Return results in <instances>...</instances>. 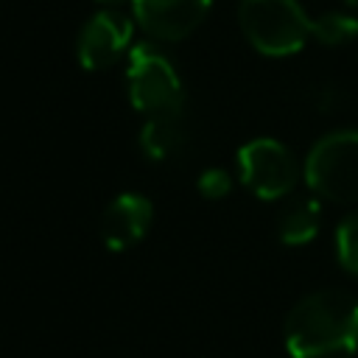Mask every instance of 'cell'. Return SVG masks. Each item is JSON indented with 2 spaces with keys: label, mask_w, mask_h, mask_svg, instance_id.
<instances>
[{
  "label": "cell",
  "mask_w": 358,
  "mask_h": 358,
  "mask_svg": "<svg viewBox=\"0 0 358 358\" xmlns=\"http://www.w3.org/2000/svg\"><path fill=\"white\" fill-rule=\"evenodd\" d=\"M291 358H352L358 352V299L324 288L299 299L285 316Z\"/></svg>",
  "instance_id": "6da1fadb"
},
{
  "label": "cell",
  "mask_w": 358,
  "mask_h": 358,
  "mask_svg": "<svg viewBox=\"0 0 358 358\" xmlns=\"http://www.w3.org/2000/svg\"><path fill=\"white\" fill-rule=\"evenodd\" d=\"M238 22L249 45L263 56H291L310 39L313 20L296 0H241Z\"/></svg>",
  "instance_id": "7a4b0ae2"
},
{
  "label": "cell",
  "mask_w": 358,
  "mask_h": 358,
  "mask_svg": "<svg viewBox=\"0 0 358 358\" xmlns=\"http://www.w3.org/2000/svg\"><path fill=\"white\" fill-rule=\"evenodd\" d=\"M305 182L336 204L358 201V129H338L313 143L305 157Z\"/></svg>",
  "instance_id": "3957f363"
},
{
  "label": "cell",
  "mask_w": 358,
  "mask_h": 358,
  "mask_svg": "<svg viewBox=\"0 0 358 358\" xmlns=\"http://www.w3.org/2000/svg\"><path fill=\"white\" fill-rule=\"evenodd\" d=\"M129 101L145 117L151 115H182V81L173 64L154 48L137 45L129 53L126 67Z\"/></svg>",
  "instance_id": "277c9868"
},
{
  "label": "cell",
  "mask_w": 358,
  "mask_h": 358,
  "mask_svg": "<svg viewBox=\"0 0 358 358\" xmlns=\"http://www.w3.org/2000/svg\"><path fill=\"white\" fill-rule=\"evenodd\" d=\"M238 171H241L243 185L257 199H268V201L291 193L299 179L296 157L288 151V145L271 137H257L241 145Z\"/></svg>",
  "instance_id": "5b68a950"
},
{
  "label": "cell",
  "mask_w": 358,
  "mask_h": 358,
  "mask_svg": "<svg viewBox=\"0 0 358 358\" xmlns=\"http://www.w3.org/2000/svg\"><path fill=\"white\" fill-rule=\"evenodd\" d=\"M131 42V17L123 11H98L78 34V62L84 70L115 64Z\"/></svg>",
  "instance_id": "8992f818"
},
{
  "label": "cell",
  "mask_w": 358,
  "mask_h": 358,
  "mask_svg": "<svg viewBox=\"0 0 358 358\" xmlns=\"http://www.w3.org/2000/svg\"><path fill=\"white\" fill-rule=\"evenodd\" d=\"M213 0H131L143 31L157 39H185L207 17Z\"/></svg>",
  "instance_id": "52a82bcc"
},
{
  "label": "cell",
  "mask_w": 358,
  "mask_h": 358,
  "mask_svg": "<svg viewBox=\"0 0 358 358\" xmlns=\"http://www.w3.org/2000/svg\"><path fill=\"white\" fill-rule=\"evenodd\" d=\"M151 221H154L151 201L137 193H123L106 207V213L101 218V238H103L106 249L123 252V249L134 246L137 241H143Z\"/></svg>",
  "instance_id": "ba28073f"
},
{
  "label": "cell",
  "mask_w": 358,
  "mask_h": 358,
  "mask_svg": "<svg viewBox=\"0 0 358 358\" xmlns=\"http://www.w3.org/2000/svg\"><path fill=\"white\" fill-rule=\"evenodd\" d=\"M319 227H322V210H319V201L313 199H294L288 207H282L277 218L280 241L288 246H302L313 241Z\"/></svg>",
  "instance_id": "9c48e42d"
},
{
  "label": "cell",
  "mask_w": 358,
  "mask_h": 358,
  "mask_svg": "<svg viewBox=\"0 0 358 358\" xmlns=\"http://www.w3.org/2000/svg\"><path fill=\"white\" fill-rule=\"evenodd\" d=\"M140 145L145 157L165 159L182 145V115H151L140 131Z\"/></svg>",
  "instance_id": "30bf717a"
},
{
  "label": "cell",
  "mask_w": 358,
  "mask_h": 358,
  "mask_svg": "<svg viewBox=\"0 0 358 358\" xmlns=\"http://www.w3.org/2000/svg\"><path fill=\"white\" fill-rule=\"evenodd\" d=\"M310 36L322 45H344L352 42L358 36V20L352 14H341V11H327L319 20H313Z\"/></svg>",
  "instance_id": "8fae6325"
},
{
  "label": "cell",
  "mask_w": 358,
  "mask_h": 358,
  "mask_svg": "<svg viewBox=\"0 0 358 358\" xmlns=\"http://www.w3.org/2000/svg\"><path fill=\"white\" fill-rule=\"evenodd\" d=\"M336 255L338 263L358 277V210H352L350 215H344L338 221L336 229Z\"/></svg>",
  "instance_id": "7c38bea8"
},
{
  "label": "cell",
  "mask_w": 358,
  "mask_h": 358,
  "mask_svg": "<svg viewBox=\"0 0 358 358\" xmlns=\"http://www.w3.org/2000/svg\"><path fill=\"white\" fill-rule=\"evenodd\" d=\"M229 187H232V179H229V173L221 171V168H207V171L199 176V190H201V196H207V199H221V196L229 193Z\"/></svg>",
  "instance_id": "4fadbf2b"
},
{
  "label": "cell",
  "mask_w": 358,
  "mask_h": 358,
  "mask_svg": "<svg viewBox=\"0 0 358 358\" xmlns=\"http://www.w3.org/2000/svg\"><path fill=\"white\" fill-rule=\"evenodd\" d=\"M101 3H112V6H117V3H131V0H101Z\"/></svg>",
  "instance_id": "5bb4252c"
},
{
  "label": "cell",
  "mask_w": 358,
  "mask_h": 358,
  "mask_svg": "<svg viewBox=\"0 0 358 358\" xmlns=\"http://www.w3.org/2000/svg\"><path fill=\"white\" fill-rule=\"evenodd\" d=\"M347 6H350L352 11H358V0H347Z\"/></svg>",
  "instance_id": "9a60e30c"
}]
</instances>
